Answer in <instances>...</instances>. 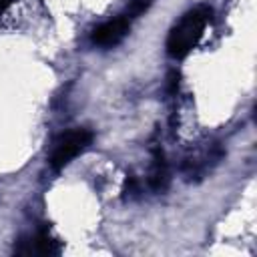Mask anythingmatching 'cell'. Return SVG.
I'll return each mask as SVG.
<instances>
[{"mask_svg": "<svg viewBox=\"0 0 257 257\" xmlns=\"http://www.w3.org/2000/svg\"><path fill=\"white\" fill-rule=\"evenodd\" d=\"M124 193L126 195H137L139 193V183H137V179L133 175L126 177V181H124Z\"/></svg>", "mask_w": 257, "mask_h": 257, "instance_id": "52a82bcc", "label": "cell"}, {"mask_svg": "<svg viewBox=\"0 0 257 257\" xmlns=\"http://www.w3.org/2000/svg\"><path fill=\"white\" fill-rule=\"evenodd\" d=\"M213 10L209 6H195L181 16V20L167 34V54L173 58H185L201 40Z\"/></svg>", "mask_w": 257, "mask_h": 257, "instance_id": "6da1fadb", "label": "cell"}, {"mask_svg": "<svg viewBox=\"0 0 257 257\" xmlns=\"http://www.w3.org/2000/svg\"><path fill=\"white\" fill-rule=\"evenodd\" d=\"M131 30V20L122 14L118 18H112L100 26H96L92 30V42L102 46V48H110V46H116Z\"/></svg>", "mask_w": 257, "mask_h": 257, "instance_id": "277c9868", "label": "cell"}, {"mask_svg": "<svg viewBox=\"0 0 257 257\" xmlns=\"http://www.w3.org/2000/svg\"><path fill=\"white\" fill-rule=\"evenodd\" d=\"M169 183H171V173H169V165L165 161V155H163V151L155 149L151 171H149V187L155 193H163V191H167Z\"/></svg>", "mask_w": 257, "mask_h": 257, "instance_id": "5b68a950", "label": "cell"}, {"mask_svg": "<svg viewBox=\"0 0 257 257\" xmlns=\"http://www.w3.org/2000/svg\"><path fill=\"white\" fill-rule=\"evenodd\" d=\"M14 253L18 255H58L60 241H56L48 233V229H40L38 233L30 237H22L18 245L14 247Z\"/></svg>", "mask_w": 257, "mask_h": 257, "instance_id": "3957f363", "label": "cell"}, {"mask_svg": "<svg viewBox=\"0 0 257 257\" xmlns=\"http://www.w3.org/2000/svg\"><path fill=\"white\" fill-rule=\"evenodd\" d=\"M155 0H128L126 2V10H124V16L131 20V18H139L141 14H145L151 6H153Z\"/></svg>", "mask_w": 257, "mask_h": 257, "instance_id": "8992f818", "label": "cell"}, {"mask_svg": "<svg viewBox=\"0 0 257 257\" xmlns=\"http://www.w3.org/2000/svg\"><path fill=\"white\" fill-rule=\"evenodd\" d=\"M92 141V133L88 128H72L58 135L50 149V167L54 171L64 169L74 157H78Z\"/></svg>", "mask_w": 257, "mask_h": 257, "instance_id": "7a4b0ae2", "label": "cell"}]
</instances>
